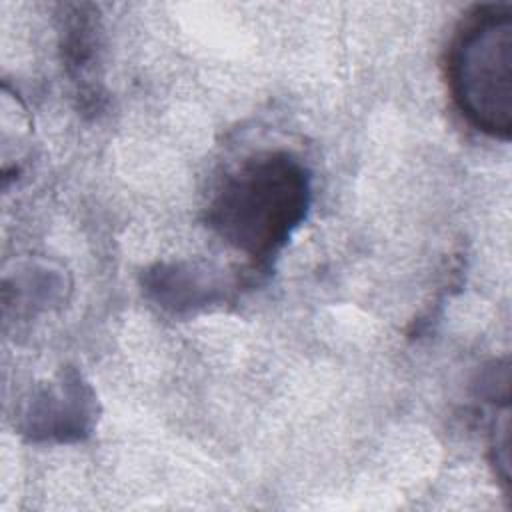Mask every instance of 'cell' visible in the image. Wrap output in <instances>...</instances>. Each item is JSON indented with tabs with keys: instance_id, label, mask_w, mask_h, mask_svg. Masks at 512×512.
<instances>
[{
	"instance_id": "2",
	"label": "cell",
	"mask_w": 512,
	"mask_h": 512,
	"mask_svg": "<svg viewBox=\"0 0 512 512\" xmlns=\"http://www.w3.org/2000/svg\"><path fill=\"white\" fill-rule=\"evenodd\" d=\"M448 86L460 114L476 130L512 134V8L478 6L448 52Z\"/></svg>"
},
{
	"instance_id": "1",
	"label": "cell",
	"mask_w": 512,
	"mask_h": 512,
	"mask_svg": "<svg viewBox=\"0 0 512 512\" xmlns=\"http://www.w3.org/2000/svg\"><path fill=\"white\" fill-rule=\"evenodd\" d=\"M312 178L286 150L258 152L226 174L208 204V226L254 264H268L306 220Z\"/></svg>"
},
{
	"instance_id": "4",
	"label": "cell",
	"mask_w": 512,
	"mask_h": 512,
	"mask_svg": "<svg viewBox=\"0 0 512 512\" xmlns=\"http://www.w3.org/2000/svg\"><path fill=\"white\" fill-rule=\"evenodd\" d=\"M144 294L170 314H194L226 298V282L210 266L158 262L142 274Z\"/></svg>"
},
{
	"instance_id": "3",
	"label": "cell",
	"mask_w": 512,
	"mask_h": 512,
	"mask_svg": "<svg viewBox=\"0 0 512 512\" xmlns=\"http://www.w3.org/2000/svg\"><path fill=\"white\" fill-rule=\"evenodd\" d=\"M96 414L98 402L92 386L76 368H64L30 394L18 428L30 442L70 444L92 434Z\"/></svg>"
},
{
	"instance_id": "6",
	"label": "cell",
	"mask_w": 512,
	"mask_h": 512,
	"mask_svg": "<svg viewBox=\"0 0 512 512\" xmlns=\"http://www.w3.org/2000/svg\"><path fill=\"white\" fill-rule=\"evenodd\" d=\"M64 276L62 270L52 268L44 262L22 264L14 270V274H6L4 292H14V296H4V304H18L32 308H46L52 302L62 300L64 294Z\"/></svg>"
},
{
	"instance_id": "5",
	"label": "cell",
	"mask_w": 512,
	"mask_h": 512,
	"mask_svg": "<svg viewBox=\"0 0 512 512\" xmlns=\"http://www.w3.org/2000/svg\"><path fill=\"white\" fill-rule=\"evenodd\" d=\"M98 12L92 4H66L60 14V52L78 94L98 100L96 64L100 52Z\"/></svg>"
}]
</instances>
